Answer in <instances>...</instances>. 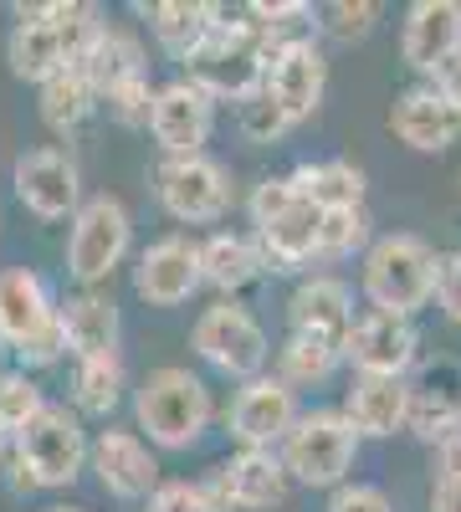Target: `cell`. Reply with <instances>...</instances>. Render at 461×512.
<instances>
[{"mask_svg":"<svg viewBox=\"0 0 461 512\" xmlns=\"http://www.w3.org/2000/svg\"><path fill=\"white\" fill-rule=\"evenodd\" d=\"M93 441L82 431V415L67 405H47L26 431L11 441V487L16 492H57L88 472Z\"/></svg>","mask_w":461,"mask_h":512,"instance_id":"cell-1","label":"cell"},{"mask_svg":"<svg viewBox=\"0 0 461 512\" xmlns=\"http://www.w3.org/2000/svg\"><path fill=\"white\" fill-rule=\"evenodd\" d=\"M272 52L277 47L267 41V31L251 21L246 11L236 21L226 6H216V31L205 36V47L185 67H190V82L200 93L246 103L251 93H262V77H267V57Z\"/></svg>","mask_w":461,"mask_h":512,"instance_id":"cell-2","label":"cell"},{"mask_svg":"<svg viewBox=\"0 0 461 512\" xmlns=\"http://www.w3.org/2000/svg\"><path fill=\"white\" fill-rule=\"evenodd\" d=\"M211 410L216 405H211L205 379L180 364L149 369L144 384L134 390V420L149 436V446L159 451H190L205 436V425H211Z\"/></svg>","mask_w":461,"mask_h":512,"instance_id":"cell-3","label":"cell"},{"mask_svg":"<svg viewBox=\"0 0 461 512\" xmlns=\"http://www.w3.org/2000/svg\"><path fill=\"white\" fill-rule=\"evenodd\" d=\"M436 267H441V256L421 236H410V231L380 236L364 251V297L380 313L415 318L436 297Z\"/></svg>","mask_w":461,"mask_h":512,"instance_id":"cell-4","label":"cell"},{"mask_svg":"<svg viewBox=\"0 0 461 512\" xmlns=\"http://www.w3.org/2000/svg\"><path fill=\"white\" fill-rule=\"evenodd\" d=\"M277 456H282L292 482H303V487H333V492H339L344 477L354 472L359 436H354V425L344 420V410H308L287 431V441L277 446Z\"/></svg>","mask_w":461,"mask_h":512,"instance_id":"cell-5","label":"cell"},{"mask_svg":"<svg viewBox=\"0 0 461 512\" xmlns=\"http://www.w3.org/2000/svg\"><path fill=\"white\" fill-rule=\"evenodd\" d=\"M134 246V221H129V205L118 195H93L82 200V210L72 216V231H67V277L93 292L98 282H108L123 256Z\"/></svg>","mask_w":461,"mask_h":512,"instance_id":"cell-6","label":"cell"},{"mask_svg":"<svg viewBox=\"0 0 461 512\" xmlns=\"http://www.w3.org/2000/svg\"><path fill=\"white\" fill-rule=\"evenodd\" d=\"M190 344L195 354L211 364L216 374L226 379H257L267 374V359H272V344H267V328L251 318L246 308L236 303H216V308H205L190 328Z\"/></svg>","mask_w":461,"mask_h":512,"instance_id":"cell-7","label":"cell"},{"mask_svg":"<svg viewBox=\"0 0 461 512\" xmlns=\"http://www.w3.org/2000/svg\"><path fill=\"white\" fill-rule=\"evenodd\" d=\"M154 195L164 205V216L180 226H211L226 216L231 205V175L226 164L211 154H180L164 159L154 169Z\"/></svg>","mask_w":461,"mask_h":512,"instance_id":"cell-8","label":"cell"},{"mask_svg":"<svg viewBox=\"0 0 461 512\" xmlns=\"http://www.w3.org/2000/svg\"><path fill=\"white\" fill-rule=\"evenodd\" d=\"M298 390L277 374H257L246 379L231 410H226V436L241 446V451H277L287 441V431L298 425Z\"/></svg>","mask_w":461,"mask_h":512,"instance_id":"cell-9","label":"cell"},{"mask_svg":"<svg viewBox=\"0 0 461 512\" xmlns=\"http://www.w3.org/2000/svg\"><path fill=\"white\" fill-rule=\"evenodd\" d=\"M287 482L292 477L277 451H236L200 482V492L211 512H262L287 497Z\"/></svg>","mask_w":461,"mask_h":512,"instance_id":"cell-10","label":"cell"},{"mask_svg":"<svg viewBox=\"0 0 461 512\" xmlns=\"http://www.w3.org/2000/svg\"><path fill=\"white\" fill-rule=\"evenodd\" d=\"M11 185L21 195V205L41 221H72L82 210V180H77V164L67 149H26L11 169Z\"/></svg>","mask_w":461,"mask_h":512,"instance_id":"cell-11","label":"cell"},{"mask_svg":"<svg viewBox=\"0 0 461 512\" xmlns=\"http://www.w3.org/2000/svg\"><path fill=\"white\" fill-rule=\"evenodd\" d=\"M211 128H216V98H211V93H200L190 77L154 88L149 134H154V144L164 149V159L205 154V139H211Z\"/></svg>","mask_w":461,"mask_h":512,"instance_id":"cell-12","label":"cell"},{"mask_svg":"<svg viewBox=\"0 0 461 512\" xmlns=\"http://www.w3.org/2000/svg\"><path fill=\"white\" fill-rule=\"evenodd\" d=\"M200 241L190 236H159L154 246L139 251L134 262V292L144 297L149 308H180L200 292Z\"/></svg>","mask_w":461,"mask_h":512,"instance_id":"cell-13","label":"cell"},{"mask_svg":"<svg viewBox=\"0 0 461 512\" xmlns=\"http://www.w3.org/2000/svg\"><path fill=\"white\" fill-rule=\"evenodd\" d=\"M415 349H421L415 323L380 308L359 313L344 338V359L354 364V374H385V379H405V369L415 364Z\"/></svg>","mask_w":461,"mask_h":512,"instance_id":"cell-14","label":"cell"},{"mask_svg":"<svg viewBox=\"0 0 461 512\" xmlns=\"http://www.w3.org/2000/svg\"><path fill=\"white\" fill-rule=\"evenodd\" d=\"M262 93L292 118L303 123L323 108V93H328V62L323 52L313 47V36L303 41H287L267 57V77H262Z\"/></svg>","mask_w":461,"mask_h":512,"instance_id":"cell-15","label":"cell"},{"mask_svg":"<svg viewBox=\"0 0 461 512\" xmlns=\"http://www.w3.org/2000/svg\"><path fill=\"white\" fill-rule=\"evenodd\" d=\"M88 466L98 472L103 492L118 497V502H149V492L159 487V461H154V451L144 446L139 431H118V425L98 431Z\"/></svg>","mask_w":461,"mask_h":512,"instance_id":"cell-16","label":"cell"},{"mask_svg":"<svg viewBox=\"0 0 461 512\" xmlns=\"http://www.w3.org/2000/svg\"><path fill=\"white\" fill-rule=\"evenodd\" d=\"M62 303L52 297L47 277L31 267H6L0 272V349L21 354L36 333H47L57 323Z\"/></svg>","mask_w":461,"mask_h":512,"instance_id":"cell-17","label":"cell"},{"mask_svg":"<svg viewBox=\"0 0 461 512\" xmlns=\"http://www.w3.org/2000/svg\"><path fill=\"white\" fill-rule=\"evenodd\" d=\"M400 57L415 72H431V77L446 62H456L461 57V0H415L405 11Z\"/></svg>","mask_w":461,"mask_h":512,"instance_id":"cell-18","label":"cell"},{"mask_svg":"<svg viewBox=\"0 0 461 512\" xmlns=\"http://www.w3.org/2000/svg\"><path fill=\"white\" fill-rule=\"evenodd\" d=\"M6 62L21 82H36V88L72 67V57L62 47V31L52 21V0L47 6H26V0L16 6V31L6 36Z\"/></svg>","mask_w":461,"mask_h":512,"instance_id":"cell-19","label":"cell"},{"mask_svg":"<svg viewBox=\"0 0 461 512\" xmlns=\"http://www.w3.org/2000/svg\"><path fill=\"white\" fill-rule=\"evenodd\" d=\"M390 134L415 154H441L461 139V113L446 103L436 82L431 88H405L390 108Z\"/></svg>","mask_w":461,"mask_h":512,"instance_id":"cell-20","label":"cell"},{"mask_svg":"<svg viewBox=\"0 0 461 512\" xmlns=\"http://www.w3.org/2000/svg\"><path fill=\"white\" fill-rule=\"evenodd\" d=\"M287 323H292V333H313V338H323V344L344 349V338L354 328V292H349V282L328 277V272L298 282V292H292V303H287Z\"/></svg>","mask_w":461,"mask_h":512,"instance_id":"cell-21","label":"cell"},{"mask_svg":"<svg viewBox=\"0 0 461 512\" xmlns=\"http://www.w3.org/2000/svg\"><path fill=\"white\" fill-rule=\"evenodd\" d=\"M405 415H410V384L405 379L354 374L349 395H344V420L354 425L359 441H390L395 431H405Z\"/></svg>","mask_w":461,"mask_h":512,"instance_id":"cell-22","label":"cell"},{"mask_svg":"<svg viewBox=\"0 0 461 512\" xmlns=\"http://www.w3.org/2000/svg\"><path fill=\"white\" fill-rule=\"evenodd\" d=\"M318 226H323V210L298 195L277 221H267V226L257 231L262 267H267V272H298L303 262H318Z\"/></svg>","mask_w":461,"mask_h":512,"instance_id":"cell-23","label":"cell"},{"mask_svg":"<svg viewBox=\"0 0 461 512\" xmlns=\"http://www.w3.org/2000/svg\"><path fill=\"white\" fill-rule=\"evenodd\" d=\"M62 328H67V349L72 359H108L118 354V303L103 297L98 287L93 292H72L62 303Z\"/></svg>","mask_w":461,"mask_h":512,"instance_id":"cell-24","label":"cell"},{"mask_svg":"<svg viewBox=\"0 0 461 512\" xmlns=\"http://www.w3.org/2000/svg\"><path fill=\"white\" fill-rule=\"evenodd\" d=\"M144 16L154 41L175 62H190L205 47V36L216 31V6H200V0H154V6H144Z\"/></svg>","mask_w":461,"mask_h":512,"instance_id":"cell-25","label":"cell"},{"mask_svg":"<svg viewBox=\"0 0 461 512\" xmlns=\"http://www.w3.org/2000/svg\"><path fill=\"white\" fill-rule=\"evenodd\" d=\"M267 267H262V251L251 246L246 236H231V231H216L200 241V282L216 287L226 297H236L241 287H251Z\"/></svg>","mask_w":461,"mask_h":512,"instance_id":"cell-26","label":"cell"},{"mask_svg":"<svg viewBox=\"0 0 461 512\" xmlns=\"http://www.w3.org/2000/svg\"><path fill=\"white\" fill-rule=\"evenodd\" d=\"M292 190L318 210H359L364 205V169L349 159H318L292 169Z\"/></svg>","mask_w":461,"mask_h":512,"instance_id":"cell-27","label":"cell"},{"mask_svg":"<svg viewBox=\"0 0 461 512\" xmlns=\"http://www.w3.org/2000/svg\"><path fill=\"white\" fill-rule=\"evenodd\" d=\"M82 72H88L93 93L103 98L108 88H118V82H129V77L149 72V62H144V47H139V36H134V31L103 26V36L93 41V52L82 57Z\"/></svg>","mask_w":461,"mask_h":512,"instance_id":"cell-28","label":"cell"},{"mask_svg":"<svg viewBox=\"0 0 461 512\" xmlns=\"http://www.w3.org/2000/svg\"><path fill=\"white\" fill-rule=\"evenodd\" d=\"M41 123L52 128V134H72V128L88 123V113L98 108V93H93V82L82 67H67L57 77L41 82Z\"/></svg>","mask_w":461,"mask_h":512,"instance_id":"cell-29","label":"cell"},{"mask_svg":"<svg viewBox=\"0 0 461 512\" xmlns=\"http://www.w3.org/2000/svg\"><path fill=\"white\" fill-rule=\"evenodd\" d=\"M339 364H344V349L323 344V338H313V333H287V344L277 349V379H287L292 390L323 384Z\"/></svg>","mask_w":461,"mask_h":512,"instance_id":"cell-30","label":"cell"},{"mask_svg":"<svg viewBox=\"0 0 461 512\" xmlns=\"http://www.w3.org/2000/svg\"><path fill=\"white\" fill-rule=\"evenodd\" d=\"M123 400V359L108 354V359H82L77 374H72V405L77 415L88 420H108Z\"/></svg>","mask_w":461,"mask_h":512,"instance_id":"cell-31","label":"cell"},{"mask_svg":"<svg viewBox=\"0 0 461 512\" xmlns=\"http://www.w3.org/2000/svg\"><path fill=\"white\" fill-rule=\"evenodd\" d=\"M405 431H415L426 446H446L461 431V395L456 390H410V415H405Z\"/></svg>","mask_w":461,"mask_h":512,"instance_id":"cell-32","label":"cell"},{"mask_svg":"<svg viewBox=\"0 0 461 512\" xmlns=\"http://www.w3.org/2000/svg\"><path fill=\"white\" fill-rule=\"evenodd\" d=\"M47 405H52V400L41 395V384H36L26 369L0 374V436H6V441H16Z\"/></svg>","mask_w":461,"mask_h":512,"instance_id":"cell-33","label":"cell"},{"mask_svg":"<svg viewBox=\"0 0 461 512\" xmlns=\"http://www.w3.org/2000/svg\"><path fill=\"white\" fill-rule=\"evenodd\" d=\"M369 241V216L364 205L359 210H323V226H318V262H344L359 246Z\"/></svg>","mask_w":461,"mask_h":512,"instance_id":"cell-34","label":"cell"},{"mask_svg":"<svg viewBox=\"0 0 461 512\" xmlns=\"http://www.w3.org/2000/svg\"><path fill=\"white\" fill-rule=\"evenodd\" d=\"M103 103H108L113 123H123V128H149V113H154L149 72H139V77H129V82H118V88H108Z\"/></svg>","mask_w":461,"mask_h":512,"instance_id":"cell-35","label":"cell"},{"mask_svg":"<svg viewBox=\"0 0 461 512\" xmlns=\"http://www.w3.org/2000/svg\"><path fill=\"white\" fill-rule=\"evenodd\" d=\"M318 16H323L318 26H323L333 41H344V47H349V41H364V36L374 31V21H380V6H369V0H333V6H323Z\"/></svg>","mask_w":461,"mask_h":512,"instance_id":"cell-36","label":"cell"},{"mask_svg":"<svg viewBox=\"0 0 461 512\" xmlns=\"http://www.w3.org/2000/svg\"><path fill=\"white\" fill-rule=\"evenodd\" d=\"M236 123H241V134H246L251 144H277V139L287 134V128H292V118H287L267 93H251V98L241 103Z\"/></svg>","mask_w":461,"mask_h":512,"instance_id":"cell-37","label":"cell"},{"mask_svg":"<svg viewBox=\"0 0 461 512\" xmlns=\"http://www.w3.org/2000/svg\"><path fill=\"white\" fill-rule=\"evenodd\" d=\"M144 512H211L200 482H159L144 502Z\"/></svg>","mask_w":461,"mask_h":512,"instance_id":"cell-38","label":"cell"},{"mask_svg":"<svg viewBox=\"0 0 461 512\" xmlns=\"http://www.w3.org/2000/svg\"><path fill=\"white\" fill-rule=\"evenodd\" d=\"M292 200H298L292 180H262L257 190H251V205H246V210H251V226L262 231L267 221H277V216H282V210H287Z\"/></svg>","mask_w":461,"mask_h":512,"instance_id":"cell-39","label":"cell"},{"mask_svg":"<svg viewBox=\"0 0 461 512\" xmlns=\"http://www.w3.org/2000/svg\"><path fill=\"white\" fill-rule=\"evenodd\" d=\"M328 512H395L390 497L380 487H369V482H344L339 492L328 497Z\"/></svg>","mask_w":461,"mask_h":512,"instance_id":"cell-40","label":"cell"},{"mask_svg":"<svg viewBox=\"0 0 461 512\" xmlns=\"http://www.w3.org/2000/svg\"><path fill=\"white\" fill-rule=\"evenodd\" d=\"M436 303H441V313L461 328V251L441 256V267H436Z\"/></svg>","mask_w":461,"mask_h":512,"instance_id":"cell-41","label":"cell"},{"mask_svg":"<svg viewBox=\"0 0 461 512\" xmlns=\"http://www.w3.org/2000/svg\"><path fill=\"white\" fill-rule=\"evenodd\" d=\"M431 512H461V477H436Z\"/></svg>","mask_w":461,"mask_h":512,"instance_id":"cell-42","label":"cell"},{"mask_svg":"<svg viewBox=\"0 0 461 512\" xmlns=\"http://www.w3.org/2000/svg\"><path fill=\"white\" fill-rule=\"evenodd\" d=\"M436 88H441V93H446V103L461 113V57H456V62H446V67L436 72Z\"/></svg>","mask_w":461,"mask_h":512,"instance_id":"cell-43","label":"cell"},{"mask_svg":"<svg viewBox=\"0 0 461 512\" xmlns=\"http://www.w3.org/2000/svg\"><path fill=\"white\" fill-rule=\"evenodd\" d=\"M41 512H82V507H72V502H52V507H41Z\"/></svg>","mask_w":461,"mask_h":512,"instance_id":"cell-44","label":"cell"},{"mask_svg":"<svg viewBox=\"0 0 461 512\" xmlns=\"http://www.w3.org/2000/svg\"><path fill=\"white\" fill-rule=\"evenodd\" d=\"M6 451H11V441H6V436H0V461H6Z\"/></svg>","mask_w":461,"mask_h":512,"instance_id":"cell-45","label":"cell"},{"mask_svg":"<svg viewBox=\"0 0 461 512\" xmlns=\"http://www.w3.org/2000/svg\"><path fill=\"white\" fill-rule=\"evenodd\" d=\"M451 441H456V446H461V431H456V436H451Z\"/></svg>","mask_w":461,"mask_h":512,"instance_id":"cell-46","label":"cell"}]
</instances>
